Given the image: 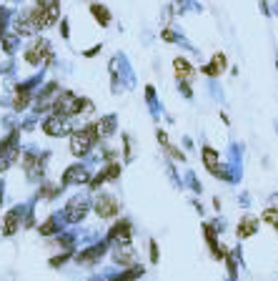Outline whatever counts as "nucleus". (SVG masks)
Returning <instances> with one entry per match:
<instances>
[{
	"label": "nucleus",
	"mask_w": 278,
	"mask_h": 281,
	"mask_svg": "<svg viewBox=\"0 0 278 281\" xmlns=\"http://www.w3.org/2000/svg\"><path fill=\"white\" fill-rule=\"evenodd\" d=\"M10 28H13L15 35H20V38H35V35H38V28L33 25L28 10H23V13H13V18H10Z\"/></svg>",
	"instance_id": "obj_12"
},
{
	"label": "nucleus",
	"mask_w": 278,
	"mask_h": 281,
	"mask_svg": "<svg viewBox=\"0 0 278 281\" xmlns=\"http://www.w3.org/2000/svg\"><path fill=\"white\" fill-rule=\"evenodd\" d=\"M35 5H45V8H53V5H61V0H33Z\"/></svg>",
	"instance_id": "obj_40"
},
{
	"label": "nucleus",
	"mask_w": 278,
	"mask_h": 281,
	"mask_svg": "<svg viewBox=\"0 0 278 281\" xmlns=\"http://www.w3.org/2000/svg\"><path fill=\"white\" fill-rule=\"evenodd\" d=\"M23 63L33 68V70H45L55 63V53H53V43L43 35H35L31 43L25 45V50L20 53Z\"/></svg>",
	"instance_id": "obj_1"
},
{
	"label": "nucleus",
	"mask_w": 278,
	"mask_h": 281,
	"mask_svg": "<svg viewBox=\"0 0 278 281\" xmlns=\"http://www.w3.org/2000/svg\"><path fill=\"white\" fill-rule=\"evenodd\" d=\"M50 158H53L50 151H38L35 146H31L28 151H23V156H20V166H23L25 178H28L31 184H40V181L45 178Z\"/></svg>",
	"instance_id": "obj_3"
},
{
	"label": "nucleus",
	"mask_w": 278,
	"mask_h": 281,
	"mask_svg": "<svg viewBox=\"0 0 278 281\" xmlns=\"http://www.w3.org/2000/svg\"><path fill=\"white\" fill-rule=\"evenodd\" d=\"M93 178V171L83 163V161H78V163H73V166H68L65 171H63L61 176V186H88Z\"/></svg>",
	"instance_id": "obj_9"
},
{
	"label": "nucleus",
	"mask_w": 278,
	"mask_h": 281,
	"mask_svg": "<svg viewBox=\"0 0 278 281\" xmlns=\"http://www.w3.org/2000/svg\"><path fill=\"white\" fill-rule=\"evenodd\" d=\"M23 156L20 146H10V148H0V173H8Z\"/></svg>",
	"instance_id": "obj_21"
},
{
	"label": "nucleus",
	"mask_w": 278,
	"mask_h": 281,
	"mask_svg": "<svg viewBox=\"0 0 278 281\" xmlns=\"http://www.w3.org/2000/svg\"><path fill=\"white\" fill-rule=\"evenodd\" d=\"M63 191L61 184H50V181H43L40 186H38V193H35V198L38 201H53L58 193Z\"/></svg>",
	"instance_id": "obj_23"
},
{
	"label": "nucleus",
	"mask_w": 278,
	"mask_h": 281,
	"mask_svg": "<svg viewBox=\"0 0 278 281\" xmlns=\"http://www.w3.org/2000/svg\"><path fill=\"white\" fill-rule=\"evenodd\" d=\"M61 228L63 226H61V219H58V216H48V219L38 226V234H40V236H58Z\"/></svg>",
	"instance_id": "obj_24"
},
{
	"label": "nucleus",
	"mask_w": 278,
	"mask_h": 281,
	"mask_svg": "<svg viewBox=\"0 0 278 281\" xmlns=\"http://www.w3.org/2000/svg\"><path fill=\"white\" fill-rule=\"evenodd\" d=\"M105 253H108V241H100V244H95L91 249H83L80 253H75V261L80 266H95Z\"/></svg>",
	"instance_id": "obj_14"
},
{
	"label": "nucleus",
	"mask_w": 278,
	"mask_h": 281,
	"mask_svg": "<svg viewBox=\"0 0 278 281\" xmlns=\"http://www.w3.org/2000/svg\"><path fill=\"white\" fill-rule=\"evenodd\" d=\"M93 211H95L98 219H103V221L116 219V216L121 214V201H118L116 193L100 191V193H95V198H93Z\"/></svg>",
	"instance_id": "obj_7"
},
{
	"label": "nucleus",
	"mask_w": 278,
	"mask_h": 281,
	"mask_svg": "<svg viewBox=\"0 0 278 281\" xmlns=\"http://www.w3.org/2000/svg\"><path fill=\"white\" fill-rule=\"evenodd\" d=\"M271 209H276V211H278V193L271 196Z\"/></svg>",
	"instance_id": "obj_42"
},
{
	"label": "nucleus",
	"mask_w": 278,
	"mask_h": 281,
	"mask_svg": "<svg viewBox=\"0 0 278 281\" xmlns=\"http://www.w3.org/2000/svg\"><path fill=\"white\" fill-rule=\"evenodd\" d=\"M28 15H31L33 25L40 31H48V28H53L58 20H61V5H53V8H45V5H35L33 3L31 8H28Z\"/></svg>",
	"instance_id": "obj_6"
},
{
	"label": "nucleus",
	"mask_w": 278,
	"mask_h": 281,
	"mask_svg": "<svg viewBox=\"0 0 278 281\" xmlns=\"http://www.w3.org/2000/svg\"><path fill=\"white\" fill-rule=\"evenodd\" d=\"M100 171H103L105 181H118L121 173H123V163H121V161H110V163H105Z\"/></svg>",
	"instance_id": "obj_25"
},
{
	"label": "nucleus",
	"mask_w": 278,
	"mask_h": 281,
	"mask_svg": "<svg viewBox=\"0 0 278 281\" xmlns=\"http://www.w3.org/2000/svg\"><path fill=\"white\" fill-rule=\"evenodd\" d=\"M163 151H165L168 156L173 158V161H181V163H185V154H183V151H181V148H178V146H173V143H168V146H165Z\"/></svg>",
	"instance_id": "obj_30"
},
{
	"label": "nucleus",
	"mask_w": 278,
	"mask_h": 281,
	"mask_svg": "<svg viewBox=\"0 0 278 281\" xmlns=\"http://www.w3.org/2000/svg\"><path fill=\"white\" fill-rule=\"evenodd\" d=\"M40 131L48 136V138H65L75 131V125L70 118H63V116H55V113H48L43 116L40 121Z\"/></svg>",
	"instance_id": "obj_8"
},
{
	"label": "nucleus",
	"mask_w": 278,
	"mask_h": 281,
	"mask_svg": "<svg viewBox=\"0 0 278 281\" xmlns=\"http://www.w3.org/2000/svg\"><path fill=\"white\" fill-rule=\"evenodd\" d=\"M258 226H261V219L253 216V214H246V216H241L238 226H236V236H238L241 241H246V239L258 234Z\"/></svg>",
	"instance_id": "obj_16"
},
{
	"label": "nucleus",
	"mask_w": 278,
	"mask_h": 281,
	"mask_svg": "<svg viewBox=\"0 0 278 281\" xmlns=\"http://www.w3.org/2000/svg\"><path fill=\"white\" fill-rule=\"evenodd\" d=\"M18 48H20V35H15L13 31L3 33V38H0V50H3V56H5V58H13V56L18 53Z\"/></svg>",
	"instance_id": "obj_22"
},
{
	"label": "nucleus",
	"mask_w": 278,
	"mask_h": 281,
	"mask_svg": "<svg viewBox=\"0 0 278 281\" xmlns=\"http://www.w3.org/2000/svg\"><path fill=\"white\" fill-rule=\"evenodd\" d=\"M130 239H133V223H130V219H121L110 226L105 241L118 246V244H130Z\"/></svg>",
	"instance_id": "obj_11"
},
{
	"label": "nucleus",
	"mask_w": 278,
	"mask_h": 281,
	"mask_svg": "<svg viewBox=\"0 0 278 281\" xmlns=\"http://www.w3.org/2000/svg\"><path fill=\"white\" fill-rule=\"evenodd\" d=\"M10 18H13V10H10L8 5H0V38H3V33L8 31Z\"/></svg>",
	"instance_id": "obj_29"
},
{
	"label": "nucleus",
	"mask_w": 278,
	"mask_h": 281,
	"mask_svg": "<svg viewBox=\"0 0 278 281\" xmlns=\"http://www.w3.org/2000/svg\"><path fill=\"white\" fill-rule=\"evenodd\" d=\"M261 221H263V223H268V226H271V228L278 234V211H276V209H271V206H268V209H263Z\"/></svg>",
	"instance_id": "obj_26"
},
{
	"label": "nucleus",
	"mask_w": 278,
	"mask_h": 281,
	"mask_svg": "<svg viewBox=\"0 0 278 281\" xmlns=\"http://www.w3.org/2000/svg\"><path fill=\"white\" fill-rule=\"evenodd\" d=\"M80 108H83V95L73 93V91H61L58 98L53 100V108L50 113L55 116H63V118H78L80 116Z\"/></svg>",
	"instance_id": "obj_4"
},
{
	"label": "nucleus",
	"mask_w": 278,
	"mask_h": 281,
	"mask_svg": "<svg viewBox=\"0 0 278 281\" xmlns=\"http://www.w3.org/2000/svg\"><path fill=\"white\" fill-rule=\"evenodd\" d=\"M15 58H5V61L0 63V75H10V73H15Z\"/></svg>",
	"instance_id": "obj_32"
},
{
	"label": "nucleus",
	"mask_w": 278,
	"mask_h": 281,
	"mask_svg": "<svg viewBox=\"0 0 278 281\" xmlns=\"http://www.w3.org/2000/svg\"><path fill=\"white\" fill-rule=\"evenodd\" d=\"M61 38L63 40L70 38V20H68V18H61Z\"/></svg>",
	"instance_id": "obj_38"
},
{
	"label": "nucleus",
	"mask_w": 278,
	"mask_h": 281,
	"mask_svg": "<svg viewBox=\"0 0 278 281\" xmlns=\"http://www.w3.org/2000/svg\"><path fill=\"white\" fill-rule=\"evenodd\" d=\"M121 143H123L125 163H128V161H133V136H130V133H121Z\"/></svg>",
	"instance_id": "obj_28"
},
{
	"label": "nucleus",
	"mask_w": 278,
	"mask_h": 281,
	"mask_svg": "<svg viewBox=\"0 0 278 281\" xmlns=\"http://www.w3.org/2000/svg\"><path fill=\"white\" fill-rule=\"evenodd\" d=\"M93 209V201L88 193H75L73 198H68V203L63 206V221L68 223H80L91 214Z\"/></svg>",
	"instance_id": "obj_5"
},
{
	"label": "nucleus",
	"mask_w": 278,
	"mask_h": 281,
	"mask_svg": "<svg viewBox=\"0 0 278 281\" xmlns=\"http://www.w3.org/2000/svg\"><path fill=\"white\" fill-rule=\"evenodd\" d=\"M148 249H151V261H153V264H158V259H160V256H158V244H155V241H151V244H148Z\"/></svg>",
	"instance_id": "obj_39"
},
{
	"label": "nucleus",
	"mask_w": 278,
	"mask_h": 281,
	"mask_svg": "<svg viewBox=\"0 0 278 281\" xmlns=\"http://www.w3.org/2000/svg\"><path fill=\"white\" fill-rule=\"evenodd\" d=\"M68 146H70V156H75V158L91 156L93 148L100 146V138H98V131H95V121H88L86 125L75 128L68 136Z\"/></svg>",
	"instance_id": "obj_2"
},
{
	"label": "nucleus",
	"mask_w": 278,
	"mask_h": 281,
	"mask_svg": "<svg viewBox=\"0 0 278 281\" xmlns=\"http://www.w3.org/2000/svg\"><path fill=\"white\" fill-rule=\"evenodd\" d=\"M201 161H203V166H206V171L208 173H213V176H218V171H220V154H218L213 146H208V143H203L201 146Z\"/></svg>",
	"instance_id": "obj_18"
},
{
	"label": "nucleus",
	"mask_w": 278,
	"mask_h": 281,
	"mask_svg": "<svg viewBox=\"0 0 278 281\" xmlns=\"http://www.w3.org/2000/svg\"><path fill=\"white\" fill-rule=\"evenodd\" d=\"M25 206H13L5 216H3V223H0V231H3V236H15L18 231H20V226H23V221H25Z\"/></svg>",
	"instance_id": "obj_10"
},
{
	"label": "nucleus",
	"mask_w": 278,
	"mask_h": 281,
	"mask_svg": "<svg viewBox=\"0 0 278 281\" xmlns=\"http://www.w3.org/2000/svg\"><path fill=\"white\" fill-rule=\"evenodd\" d=\"M68 259H73V251H63L61 256H53V259H50V266H53V269H58V266H63Z\"/></svg>",
	"instance_id": "obj_34"
},
{
	"label": "nucleus",
	"mask_w": 278,
	"mask_h": 281,
	"mask_svg": "<svg viewBox=\"0 0 278 281\" xmlns=\"http://www.w3.org/2000/svg\"><path fill=\"white\" fill-rule=\"evenodd\" d=\"M98 53H103V43H95V45H91V48L80 50V56H83V58H95Z\"/></svg>",
	"instance_id": "obj_36"
},
{
	"label": "nucleus",
	"mask_w": 278,
	"mask_h": 281,
	"mask_svg": "<svg viewBox=\"0 0 278 281\" xmlns=\"http://www.w3.org/2000/svg\"><path fill=\"white\" fill-rule=\"evenodd\" d=\"M276 131H278V121H276Z\"/></svg>",
	"instance_id": "obj_46"
},
{
	"label": "nucleus",
	"mask_w": 278,
	"mask_h": 281,
	"mask_svg": "<svg viewBox=\"0 0 278 281\" xmlns=\"http://www.w3.org/2000/svg\"><path fill=\"white\" fill-rule=\"evenodd\" d=\"M276 70H278V61H276Z\"/></svg>",
	"instance_id": "obj_45"
},
{
	"label": "nucleus",
	"mask_w": 278,
	"mask_h": 281,
	"mask_svg": "<svg viewBox=\"0 0 278 281\" xmlns=\"http://www.w3.org/2000/svg\"><path fill=\"white\" fill-rule=\"evenodd\" d=\"M226 65H228V58H226V53H213V56H211V63L201 65V73H203L208 81H216L218 75L226 70Z\"/></svg>",
	"instance_id": "obj_15"
},
{
	"label": "nucleus",
	"mask_w": 278,
	"mask_h": 281,
	"mask_svg": "<svg viewBox=\"0 0 278 281\" xmlns=\"http://www.w3.org/2000/svg\"><path fill=\"white\" fill-rule=\"evenodd\" d=\"M95 131H98L100 143H103V141H110V138L118 133V116H116V113H105V116L95 118Z\"/></svg>",
	"instance_id": "obj_13"
},
{
	"label": "nucleus",
	"mask_w": 278,
	"mask_h": 281,
	"mask_svg": "<svg viewBox=\"0 0 278 281\" xmlns=\"http://www.w3.org/2000/svg\"><path fill=\"white\" fill-rule=\"evenodd\" d=\"M93 113H95V103H93L91 98H86V95H83V108H80V116H83V118H91Z\"/></svg>",
	"instance_id": "obj_33"
},
{
	"label": "nucleus",
	"mask_w": 278,
	"mask_h": 281,
	"mask_svg": "<svg viewBox=\"0 0 278 281\" xmlns=\"http://www.w3.org/2000/svg\"><path fill=\"white\" fill-rule=\"evenodd\" d=\"M146 103L151 106V111H153V116H158L160 113V106H158V98H155V86H146Z\"/></svg>",
	"instance_id": "obj_27"
},
{
	"label": "nucleus",
	"mask_w": 278,
	"mask_h": 281,
	"mask_svg": "<svg viewBox=\"0 0 278 281\" xmlns=\"http://www.w3.org/2000/svg\"><path fill=\"white\" fill-rule=\"evenodd\" d=\"M91 18L100 25V28H110V23H113V13H110V8L108 5H103L100 0H95V3H91Z\"/></svg>",
	"instance_id": "obj_19"
},
{
	"label": "nucleus",
	"mask_w": 278,
	"mask_h": 281,
	"mask_svg": "<svg viewBox=\"0 0 278 281\" xmlns=\"http://www.w3.org/2000/svg\"><path fill=\"white\" fill-rule=\"evenodd\" d=\"M91 3H95V0H91Z\"/></svg>",
	"instance_id": "obj_47"
},
{
	"label": "nucleus",
	"mask_w": 278,
	"mask_h": 281,
	"mask_svg": "<svg viewBox=\"0 0 278 281\" xmlns=\"http://www.w3.org/2000/svg\"><path fill=\"white\" fill-rule=\"evenodd\" d=\"M3 198H5V186H3V181H0V206H3Z\"/></svg>",
	"instance_id": "obj_43"
},
{
	"label": "nucleus",
	"mask_w": 278,
	"mask_h": 281,
	"mask_svg": "<svg viewBox=\"0 0 278 281\" xmlns=\"http://www.w3.org/2000/svg\"><path fill=\"white\" fill-rule=\"evenodd\" d=\"M8 3H10V5H18V3H23V0H8Z\"/></svg>",
	"instance_id": "obj_44"
},
{
	"label": "nucleus",
	"mask_w": 278,
	"mask_h": 281,
	"mask_svg": "<svg viewBox=\"0 0 278 281\" xmlns=\"http://www.w3.org/2000/svg\"><path fill=\"white\" fill-rule=\"evenodd\" d=\"M223 261H226V266H228V276H231V279H236V276H238V266H236V251H233V253H228Z\"/></svg>",
	"instance_id": "obj_31"
},
{
	"label": "nucleus",
	"mask_w": 278,
	"mask_h": 281,
	"mask_svg": "<svg viewBox=\"0 0 278 281\" xmlns=\"http://www.w3.org/2000/svg\"><path fill=\"white\" fill-rule=\"evenodd\" d=\"M113 261H116L118 266H123V269L135 266V249H133L130 244H118V246L113 249Z\"/></svg>",
	"instance_id": "obj_20"
},
{
	"label": "nucleus",
	"mask_w": 278,
	"mask_h": 281,
	"mask_svg": "<svg viewBox=\"0 0 278 281\" xmlns=\"http://www.w3.org/2000/svg\"><path fill=\"white\" fill-rule=\"evenodd\" d=\"M261 13H263V15H273V13H271V8H268L263 0H261Z\"/></svg>",
	"instance_id": "obj_41"
},
{
	"label": "nucleus",
	"mask_w": 278,
	"mask_h": 281,
	"mask_svg": "<svg viewBox=\"0 0 278 281\" xmlns=\"http://www.w3.org/2000/svg\"><path fill=\"white\" fill-rule=\"evenodd\" d=\"M173 73H176V81H185V83H193L196 81V68L183 56H176L173 58Z\"/></svg>",
	"instance_id": "obj_17"
},
{
	"label": "nucleus",
	"mask_w": 278,
	"mask_h": 281,
	"mask_svg": "<svg viewBox=\"0 0 278 281\" xmlns=\"http://www.w3.org/2000/svg\"><path fill=\"white\" fill-rule=\"evenodd\" d=\"M155 141H158V143L165 148V146L171 143V138H168V131H165V128H155Z\"/></svg>",
	"instance_id": "obj_37"
},
{
	"label": "nucleus",
	"mask_w": 278,
	"mask_h": 281,
	"mask_svg": "<svg viewBox=\"0 0 278 281\" xmlns=\"http://www.w3.org/2000/svg\"><path fill=\"white\" fill-rule=\"evenodd\" d=\"M178 93L183 95L185 100H193V86L185 83V81H178Z\"/></svg>",
	"instance_id": "obj_35"
}]
</instances>
